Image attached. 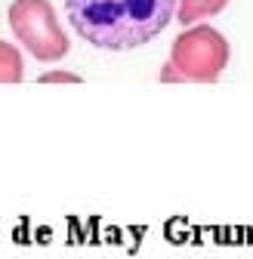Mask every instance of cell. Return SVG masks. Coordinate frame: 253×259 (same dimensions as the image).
Segmentation results:
<instances>
[{
	"label": "cell",
	"instance_id": "obj_1",
	"mask_svg": "<svg viewBox=\"0 0 253 259\" xmlns=\"http://www.w3.org/2000/svg\"><path fill=\"white\" fill-rule=\"evenodd\" d=\"M179 0H65L68 22L96 50L126 53L151 44L176 19Z\"/></svg>",
	"mask_w": 253,
	"mask_h": 259
},
{
	"label": "cell",
	"instance_id": "obj_2",
	"mask_svg": "<svg viewBox=\"0 0 253 259\" xmlns=\"http://www.w3.org/2000/svg\"><path fill=\"white\" fill-rule=\"evenodd\" d=\"M229 40L213 25H188L170 47V62L164 65V83H213L229 68Z\"/></svg>",
	"mask_w": 253,
	"mask_h": 259
},
{
	"label": "cell",
	"instance_id": "obj_3",
	"mask_svg": "<svg viewBox=\"0 0 253 259\" xmlns=\"http://www.w3.org/2000/svg\"><path fill=\"white\" fill-rule=\"evenodd\" d=\"M7 19L13 37L37 62H59L68 56V34L50 0H13Z\"/></svg>",
	"mask_w": 253,
	"mask_h": 259
},
{
	"label": "cell",
	"instance_id": "obj_4",
	"mask_svg": "<svg viewBox=\"0 0 253 259\" xmlns=\"http://www.w3.org/2000/svg\"><path fill=\"white\" fill-rule=\"evenodd\" d=\"M229 7V0H179L176 7V22L179 25H198L201 19H210L216 13H223Z\"/></svg>",
	"mask_w": 253,
	"mask_h": 259
},
{
	"label": "cell",
	"instance_id": "obj_5",
	"mask_svg": "<svg viewBox=\"0 0 253 259\" xmlns=\"http://www.w3.org/2000/svg\"><path fill=\"white\" fill-rule=\"evenodd\" d=\"M25 77V62H22V53L0 40V83H19Z\"/></svg>",
	"mask_w": 253,
	"mask_h": 259
},
{
	"label": "cell",
	"instance_id": "obj_6",
	"mask_svg": "<svg viewBox=\"0 0 253 259\" xmlns=\"http://www.w3.org/2000/svg\"><path fill=\"white\" fill-rule=\"evenodd\" d=\"M40 83H80V77L68 71H50V74H40Z\"/></svg>",
	"mask_w": 253,
	"mask_h": 259
}]
</instances>
